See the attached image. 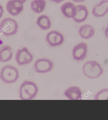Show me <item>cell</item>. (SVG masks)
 <instances>
[{"instance_id": "cell-1", "label": "cell", "mask_w": 108, "mask_h": 120, "mask_svg": "<svg viewBox=\"0 0 108 120\" xmlns=\"http://www.w3.org/2000/svg\"><path fill=\"white\" fill-rule=\"evenodd\" d=\"M38 92V89L35 83L25 81L22 83L19 88V97L22 100H31L36 97Z\"/></svg>"}, {"instance_id": "cell-2", "label": "cell", "mask_w": 108, "mask_h": 120, "mask_svg": "<svg viewBox=\"0 0 108 120\" xmlns=\"http://www.w3.org/2000/svg\"><path fill=\"white\" fill-rule=\"evenodd\" d=\"M83 73L90 79H97L103 74V69L101 65L95 60H89L84 64L82 67Z\"/></svg>"}, {"instance_id": "cell-3", "label": "cell", "mask_w": 108, "mask_h": 120, "mask_svg": "<svg viewBox=\"0 0 108 120\" xmlns=\"http://www.w3.org/2000/svg\"><path fill=\"white\" fill-rule=\"evenodd\" d=\"M19 72L16 67L6 65L2 68L0 71V79L3 83L11 84L16 82L19 77Z\"/></svg>"}, {"instance_id": "cell-4", "label": "cell", "mask_w": 108, "mask_h": 120, "mask_svg": "<svg viewBox=\"0 0 108 120\" xmlns=\"http://www.w3.org/2000/svg\"><path fill=\"white\" fill-rule=\"evenodd\" d=\"M19 26L17 21L12 18H4L0 23V31L6 36L15 34L18 31Z\"/></svg>"}, {"instance_id": "cell-5", "label": "cell", "mask_w": 108, "mask_h": 120, "mask_svg": "<svg viewBox=\"0 0 108 120\" xmlns=\"http://www.w3.org/2000/svg\"><path fill=\"white\" fill-rule=\"evenodd\" d=\"M16 61L19 66L29 64L33 60V56L27 48L24 47L17 51L15 56Z\"/></svg>"}, {"instance_id": "cell-6", "label": "cell", "mask_w": 108, "mask_h": 120, "mask_svg": "<svg viewBox=\"0 0 108 120\" xmlns=\"http://www.w3.org/2000/svg\"><path fill=\"white\" fill-rule=\"evenodd\" d=\"M27 0H10L6 4L7 11L12 16H16L24 9V4Z\"/></svg>"}, {"instance_id": "cell-7", "label": "cell", "mask_w": 108, "mask_h": 120, "mask_svg": "<svg viewBox=\"0 0 108 120\" xmlns=\"http://www.w3.org/2000/svg\"><path fill=\"white\" fill-rule=\"evenodd\" d=\"M35 72L38 73H46L51 71L54 67L52 61L47 59H41L36 60L33 64Z\"/></svg>"}, {"instance_id": "cell-8", "label": "cell", "mask_w": 108, "mask_h": 120, "mask_svg": "<svg viewBox=\"0 0 108 120\" xmlns=\"http://www.w3.org/2000/svg\"><path fill=\"white\" fill-rule=\"evenodd\" d=\"M88 46L85 42H82L75 45L72 49V55L74 60L77 61H82L86 58Z\"/></svg>"}, {"instance_id": "cell-9", "label": "cell", "mask_w": 108, "mask_h": 120, "mask_svg": "<svg viewBox=\"0 0 108 120\" xmlns=\"http://www.w3.org/2000/svg\"><path fill=\"white\" fill-rule=\"evenodd\" d=\"M46 40L51 47L59 46L64 41V36L61 33L56 31H52L46 34Z\"/></svg>"}, {"instance_id": "cell-10", "label": "cell", "mask_w": 108, "mask_h": 120, "mask_svg": "<svg viewBox=\"0 0 108 120\" xmlns=\"http://www.w3.org/2000/svg\"><path fill=\"white\" fill-rule=\"evenodd\" d=\"M108 12V0H102L93 8L92 13L94 17L99 18Z\"/></svg>"}, {"instance_id": "cell-11", "label": "cell", "mask_w": 108, "mask_h": 120, "mask_svg": "<svg viewBox=\"0 0 108 120\" xmlns=\"http://www.w3.org/2000/svg\"><path fill=\"white\" fill-rule=\"evenodd\" d=\"M76 14L72 19L74 22L78 23L84 22L88 16V9L85 5L83 4L76 5Z\"/></svg>"}, {"instance_id": "cell-12", "label": "cell", "mask_w": 108, "mask_h": 120, "mask_svg": "<svg viewBox=\"0 0 108 120\" xmlns=\"http://www.w3.org/2000/svg\"><path fill=\"white\" fill-rule=\"evenodd\" d=\"M64 95L70 100H79L82 98L80 89L77 86H73L67 89L64 92Z\"/></svg>"}, {"instance_id": "cell-13", "label": "cell", "mask_w": 108, "mask_h": 120, "mask_svg": "<svg viewBox=\"0 0 108 120\" xmlns=\"http://www.w3.org/2000/svg\"><path fill=\"white\" fill-rule=\"evenodd\" d=\"M78 32L81 38L87 40L91 38L94 35L95 30L91 25L86 24L80 27Z\"/></svg>"}, {"instance_id": "cell-14", "label": "cell", "mask_w": 108, "mask_h": 120, "mask_svg": "<svg viewBox=\"0 0 108 120\" xmlns=\"http://www.w3.org/2000/svg\"><path fill=\"white\" fill-rule=\"evenodd\" d=\"M13 56V49L11 46L7 45L0 46V62H8L12 59Z\"/></svg>"}, {"instance_id": "cell-15", "label": "cell", "mask_w": 108, "mask_h": 120, "mask_svg": "<svg viewBox=\"0 0 108 120\" xmlns=\"http://www.w3.org/2000/svg\"><path fill=\"white\" fill-rule=\"evenodd\" d=\"M60 10L66 18H73L76 14V7L72 3L68 2L62 4Z\"/></svg>"}, {"instance_id": "cell-16", "label": "cell", "mask_w": 108, "mask_h": 120, "mask_svg": "<svg viewBox=\"0 0 108 120\" xmlns=\"http://www.w3.org/2000/svg\"><path fill=\"white\" fill-rule=\"evenodd\" d=\"M36 24L40 28L46 31L51 28L52 23L50 18L46 15H42L38 17Z\"/></svg>"}, {"instance_id": "cell-17", "label": "cell", "mask_w": 108, "mask_h": 120, "mask_svg": "<svg viewBox=\"0 0 108 120\" xmlns=\"http://www.w3.org/2000/svg\"><path fill=\"white\" fill-rule=\"evenodd\" d=\"M46 4L45 0H33L31 3L30 7L34 12L40 14L44 11Z\"/></svg>"}, {"instance_id": "cell-18", "label": "cell", "mask_w": 108, "mask_h": 120, "mask_svg": "<svg viewBox=\"0 0 108 120\" xmlns=\"http://www.w3.org/2000/svg\"><path fill=\"white\" fill-rule=\"evenodd\" d=\"M96 100H108V88L103 89L100 90L94 96Z\"/></svg>"}, {"instance_id": "cell-19", "label": "cell", "mask_w": 108, "mask_h": 120, "mask_svg": "<svg viewBox=\"0 0 108 120\" xmlns=\"http://www.w3.org/2000/svg\"><path fill=\"white\" fill-rule=\"evenodd\" d=\"M4 12L3 7L0 4V19L2 17Z\"/></svg>"}, {"instance_id": "cell-20", "label": "cell", "mask_w": 108, "mask_h": 120, "mask_svg": "<svg viewBox=\"0 0 108 120\" xmlns=\"http://www.w3.org/2000/svg\"><path fill=\"white\" fill-rule=\"evenodd\" d=\"M105 35L106 38L108 39V26L105 30Z\"/></svg>"}, {"instance_id": "cell-21", "label": "cell", "mask_w": 108, "mask_h": 120, "mask_svg": "<svg viewBox=\"0 0 108 120\" xmlns=\"http://www.w3.org/2000/svg\"><path fill=\"white\" fill-rule=\"evenodd\" d=\"M64 0H51V1L55 3L58 4L61 3L64 1Z\"/></svg>"}, {"instance_id": "cell-22", "label": "cell", "mask_w": 108, "mask_h": 120, "mask_svg": "<svg viewBox=\"0 0 108 120\" xmlns=\"http://www.w3.org/2000/svg\"><path fill=\"white\" fill-rule=\"evenodd\" d=\"M71 0L74 2L79 3L84 2L86 0Z\"/></svg>"}, {"instance_id": "cell-23", "label": "cell", "mask_w": 108, "mask_h": 120, "mask_svg": "<svg viewBox=\"0 0 108 120\" xmlns=\"http://www.w3.org/2000/svg\"><path fill=\"white\" fill-rule=\"evenodd\" d=\"M48 0L50 1H51V0Z\"/></svg>"}]
</instances>
